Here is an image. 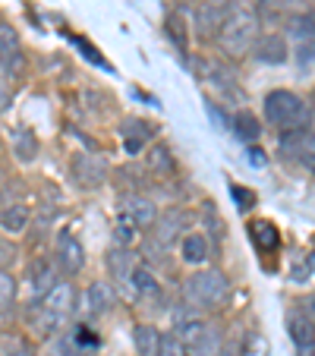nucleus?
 Segmentation results:
<instances>
[{"label":"nucleus","instance_id":"1","mask_svg":"<svg viewBox=\"0 0 315 356\" xmlns=\"http://www.w3.org/2000/svg\"><path fill=\"white\" fill-rule=\"evenodd\" d=\"M76 306H79V293H76L73 281L60 277V281L47 290L45 296H38V300L32 302V309H29L26 322H29L32 337H38V341H54L57 334H63L76 318Z\"/></svg>","mask_w":315,"mask_h":356},{"label":"nucleus","instance_id":"2","mask_svg":"<svg viewBox=\"0 0 315 356\" xmlns=\"http://www.w3.org/2000/svg\"><path fill=\"white\" fill-rule=\"evenodd\" d=\"M259 35H261V22L255 16V10L249 3H230L227 16H224L221 29L215 35V44L224 60H243L246 54H252Z\"/></svg>","mask_w":315,"mask_h":356},{"label":"nucleus","instance_id":"3","mask_svg":"<svg viewBox=\"0 0 315 356\" xmlns=\"http://www.w3.org/2000/svg\"><path fill=\"white\" fill-rule=\"evenodd\" d=\"M180 293H183V306L186 309H193L195 316H208V312H218L227 302L230 277L221 268L205 265V268H195L193 275H186Z\"/></svg>","mask_w":315,"mask_h":356},{"label":"nucleus","instance_id":"4","mask_svg":"<svg viewBox=\"0 0 315 356\" xmlns=\"http://www.w3.org/2000/svg\"><path fill=\"white\" fill-rule=\"evenodd\" d=\"M261 117H265V123H268L277 136L300 133V129H306L309 123H312L309 104L296 92H290V88H275V92L265 95V101H261Z\"/></svg>","mask_w":315,"mask_h":356},{"label":"nucleus","instance_id":"5","mask_svg":"<svg viewBox=\"0 0 315 356\" xmlns=\"http://www.w3.org/2000/svg\"><path fill=\"white\" fill-rule=\"evenodd\" d=\"M51 262H54L57 275L60 277H76L82 275V268H86V246H82V240L76 234H70V230H60L54 240V252H51Z\"/></svg>","mask_w":315,"mask_h":356},{"label":"nucleus","instance_id":"6","mask_svg":"<svg viewBox=\"0 0 315 356\" xmlns=\"http://www.w3.org/2000/svg\"><path fill=\"white\" fill-rule=\"evenodd\" d=\"M186 211L180 209H168L164 215H158V221L152 224V234H148V246L154 252H170L177 246V240H183V230H186Z\"/></svg>","mask_w":315,"mask_h":356},{"label":"nucleus","instance_id":"7","mask_svg":"<svg viewBox=\"0 0 315 356\" xmlns=\"http://www.w3.org/2000/svg\"><path fill=\"white\" fill-rule=\"evenodd\" d=\"M98 350H101V337L82 322H73L63 334L54 337L57 356H95Z\"/></svg>","mask_w":315,"mask_h":356},{"label":"nucleus","instance_id":"8","mask_svg":"<svg viewBox=\"0 0 315 356\" xmlns=\"http://www.w3.org/2000/svg\"><path fill=\"white\" fill-rule=\"evenodd\" d=\"M287 328L293 337L296 356H315V300L309 306H296L287 316Z\"/></svg>","mask_w":315,"mask_h":356},{"label":"nucleus","instance_id":"9","mask_svg":"<svg viewBox=\"0 0 315 356\" xmlns=\"http://www.w3.org/2000/svg\"><path fill=\"white\" fill-rule=\"evenodd\" d=\"M252 10H255L261 26H268L271 32H277V29H287L290 19L306 13L309 3L306 0H255Z\"/></svg>","mask_w":315,"mask_h":356},{"label":"nucleus","instance_id":"10","mask_svg":"<svg viewBox=\"0 0 315 356\" xmlns=\"http://www.w3.org/2000/svg\"><path fill=\"white\" fill-rule=\"evenodd\" d=\"M290 41H293V54L300 63L315 60V10H306L296 19L287 22Z\"/></svg>","mask_w":315,"mask_h":356},{"label":"nucleus","instance_id":"11","mask_svg":"<svg viewBox=\"0 0 315 356\" xmlns=\"http://www.w3.org/2000/svg\"><path fill=\"white\" fill-rule=\"evenodd\" d=\"M79 300H82V312H86L88 318H104L117 306V287L108 281V277H104V281L98 277V281L88 284L86 293H82Z\"/></svg>","mask_w":315,"mask_h":356},{"label":"nucleus","instance_id":"12","mask_svg":"<svg viewBox=\"0 0 315 356\" xmlns=\"http://www.w3.org/2000/svg\"><path fill=\"white\" fill-rule=\"evenodd\" d=\"M136 265H139V256H136L133 249H127V246H114V249L108 252V281L114 284V287L133 290Z\"/></svg>","mask_w":315,"mask_h":356},{"label":"nucleus","instance_id":"13","mask_svg":"<svg viewBox=\"0 0 315 356\" xmlns=\"http://www.w3.org/2000/svg\"><path fill=\"white\" fill-rule=\"evenodd\" d=\"M73 180L82 189H98L108 180V164L98 155H76L73 158Z\"/></svg>","mask_w":315,"mask_h":356},{"label":"nucleus","instance_id":"14","mask_svg":"<svg viewBox=\"0 0 315 356\" xmlns=\"http://www.w3.org/2000/svg\"><path fill=\"white\" fill-rule=\"evenodd\" d=\"M22 63H26V54H22L19 32L10 22H0V67L10 76H16L22 70Z\"/></svg>","mask_w":315,"mask_h":356},{"label":"nucleus","instance_id":"15","mask_svg":"<svg viewBox=\"0 0 315 356\" xmlns=\"http://www.w3.org/2000/svg\"><path fill=\"white\" fill-rule=\"evenodd\" d=\"M120 218L136 224V227H152V224L158 221V205L142 193H129L120 205Z\"/></svg>","mask_w":315,"mask_h":356},{"label":"nucleus","instance_id":"16","mask_svg":"<svg viewBox=\"0 0 315 356\" xmlns=\"http://www.w3.org/2000/svg\"><path fill=\"white\" fill-rule=\"evenodd\" d=\"M215 256V246L205 236V230H193V234H183L180 240V259L186 265H195V268H205Z\"/></svg>","mask_w":315,"mask_h":356},{"label":"nucleus","instance_id":"17","mask_svg":"<svg viewBox=\"0 0 315 356\" xmlns=\"http://www.w3.org/2000/svg\"><path fill=\"white\" fill-rule=\"evenodd\" d=\"M287 54H290V44L277 32H261L252 47V57L259 63H287Z\"/></svg>","mask_w":315,"mask_h":356},{"label":"nucleus","instance_id":"18","mask_svg":"<svg viewBox=\"0 0 315 356\" xmlns=\"http://www.w3.org/2000/svg\"><path fill=\"white\" fill-rule=\"evenodd\" d=\"M227 10H230V3H202L199 10H195V35L199 38H211L215 41V35H218V29H221V22H224V16H227Z\"/></svg>","mask_w":315,"mask_h":356},{"label":"nucleus","instance_id":"19","mask_svg":"<svg viewBox=\"0 0 315 356\" xmlns=\"http://www.w3.org/2000/svg\"><path fill=\"white\" fill-rule=\"evenodd\" d=\"M120 136H123V145H127L129 155H139L142 148H145L148 142L154 139V127H152L148 120H139V117H129V120L123 123Z\"/></svg>","mask_w":315,"mask_h":356},{"label":"nucleus","instance_id":"20","mask_svg":"<svg viewBox=\"0 0 315 356\" xmlns=\"http://www.w3.org/2000/svg\"><path fill=\"white\" fill-rule=\"evenodd\" d=\"M129 293L139 296V300H145V302H158V300H161V281H158V275H154L145 262L136 265L133 290H129Z\"/></svg>","mask_w":315,"mask_h":356},{"label":"nucleus","instance_id":"21","mask_svg":"<svg viewBox=\"0 0 315 356\" xmlns=\"http://www.w3.org/2000/svg\"><path fill=\"white\" fill-rule=\"evenodd\" d=\"M29 224H32V209L26 202H7L0 209V227L7 234H26Z\"/></svg>","mask_w":315,"mask_h":356},{"label":"nucleus","instance_id":"22","mask_svg":"<svg viewBox=\"0 0 315 356\" xmlns=\"http://www.w3.org/2000/svg\"><path fill=\"white\" fill-rule=\"evenodd\" d=\"M133 347L139 356H158V350H161V328H154L152 322L133 325Z\"/></svg>","mask_w":315,"mask_h":356},{"label":"nucleus","instance_id":"23","mask_svg":"<svg viewBox=\"0 0 315 356\" xmlns=\"http://www.w3.org/2000/svg\"><path fill=\"white\" fill-rule=\"evenodd\" d=\"M230 129H234L236 139L249 142V145L261 139V120H259V117H255L249 108H240L234 117H230Z\"/></svg>","mask_w":315,"mask_h":356},{"label":"nucleus","instance_id":"24","mask_svg":"<svg viewBox=\"0 0 315 356\" xmlns=\"http://www.w3.org/2000/svg\"><path fill=\"white\" fill-rule=\"evenodd\" d=\"M249 240L259 246V252H275V249L281 246V234H277V227L271 221H265V218H259V221L249 224Z\"/></svg>","mask_w":315,"mask_h":356},{"label":"nucleus","instance_id":"25","mask_svg":"<svg viewBox=\"0 0 315 356\" xmlns=\"http://www.w3.org/2000/svg\"><path fill=\"white\" fill-rule=\"evenodd\" d=\"M13 155L19 161H35L38 155V139L32 129H13Z\"/></svg>","mask_w":315,"mask_h":356},{"label":"nucleus","instance_id":"26","mask_svg":"<svg viewBox=\"0 0 315 356\" xmlns=\"http://www.w3.org/2000/svg\"><path fill=\"white\" fill-rule=\"evenodd\" d=\"M16 296H19V284L10 271L0 268V312H7L16 306Z\"/></svg>","mask_w":315,"mask_h":356},{"label":"nucleus","instance_id":"27","mask_svg":"<svg viewBox=\"0 0 315 356\" xmlns=\"http://www.w3.org/2000/svg\"><path fill=\"white\" fill-rule=\"evenodd\" d=\"M0 356H32V341L22 334H3L0 337Z\"/></svg>","mask_w":315,"mask_h":356},{"label":"nucleus","instance_id":"28","mask_svg":"<svg viewBox=\"0 0 315 356\" xmlns=\"http://www.w3.org/2000/svg\"><path fill=\"white\" fill-rule=\"evenodd\" d=\"M158 356H186V343L180 341L177 331H161V350Z\"/></svg>","mask_w":315,"mask_h":356},{"label":"nucleus","instance_id":"29","mask_svg":"<svg viewBox=\"0 0 315 356\" xmlns=\"http://www.w3.org/2000/svg\"><path fill=\"white\" fill-rule=\"evenodd\" d=\"M114 236H117V246H127V249H133V243L139 240V227L136 224H129V221H117V230H114Z\"/></svg>","mask_w":315,"mask_h":356},{"label":"nucleus","instance_id":"30","mask_svg":"<svg viewBox=\"0 0 315 356\" xmlns=\"http://www.w3.org/2000/svg\"><path fill=\"white\" fill-rule=\"evenodd\" d=\"M13 95H16L13 76L0 67V114H3V111H10V104H13Z\"/></svg>","mask_w":315,"mask_h":356},{"label":"nucleus","instance_id":"31","mask_svg":"<svg viewBox=\"0 0 315 356\" xmlns=\"http://www.w3.org/2000/svg\"><path fill=\"white\" fill-rule=\"evenodd\" d=\"M16 259H19V249H16V243L13 240H0V268L10 271Z\"/></svg>","mask_w":315,"mask_h":356},{"label":"nucleus","instance_id":"32","mask_svg":"<svg viewBox=\"0 0 315 356\" xmlns=\"http://www.w3.org/2000/svg\"><path fill=\"white\" fill-rule=\"evenodd\" d=\"M234 193V199H236V209L240 211H246L249 205H255V193H246V189H240V186H234L230 189Z\"/></svg>","mask_w":315,"mask_h":356},{"label":"nucleus","instance_id":"33","mask_svg":"<svg viewBox=\"0 0 315 356\" xmlns=\"http://www.w3.org/2000/svg\"><path fill=\"white\" fill-rule=\"evenodd\" d=\"M221 356H236V350H234V347H224V350H221Z\"/></svg>","mask_w":315,"mask_h":356},{"label":"nucleus","instance_id":"34","mask_svg":"<svg viewBox=\"0 0 315 356\" xmlns=\"http://www.w3.org/2000/svg\"><path fill=\"white\" fill-rule=\"evenodd\" d=\"M309 170H312V174H315V161H312V168H309Z\"/></svg>","mask_w":315,"mask_h":356}]
</instances>
